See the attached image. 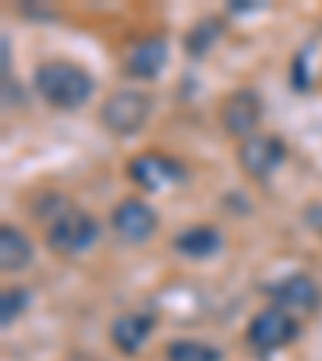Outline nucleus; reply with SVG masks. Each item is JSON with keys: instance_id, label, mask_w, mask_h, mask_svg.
<instances>
[{"instance_id": "nucleus-1", "label": "nucleus", "mask_w": 322, "mask_h": 361, "mask_svg": "<svg viewBox=\"0 0 322 361\" xmlns=\"http://www.w3.org/2000/svg\"><path fill=\"white\" fill-rule=\"evenodd\" d=\"M32 219L42 226L45 245L58 258H75L84 255L100 242V223L81 210L78 203H71L58 190H45L39 200L32 203Z\"/></svg>"}, {"instance_id": "nucleus-2", "label": "nucleus", "mask_w": 322, "mask_h": 361, "mask_svg": "<svg viewBox=\"0 0 322 361\" xmlns=\"http://www.w3.org/2000/svg\"><path fill=\"white\" fill-rule=\"evenodd\" d=\"M32 87H36L39 100L61 113H75L94 97L97 90V78L90 75L84 65L68 59H49L39 61L32 71Z\"/></svg>"}, {"instance_id": "nucleus-3", "label": "nucleus", "mask_w": 322, "mask_h": 361, "mask_svg": "<svg viewBox=\"0 0 322 361\" xmlns=\"http://www.w3.org/2000/svg\"><path fill=\"white\" fill-rule=\"evenodd\" d=\"M151 110H155V100H151L149 90L142 87H120L106 94V100L100 104V126L110 135H139L145 129V123L151 120Z\"/></svg>"}, {"instance_id": "nucleus-4", "label": "nucleus", "mask_w": 322, "mask_h": 361, "mask_svg": "<svg viewBox=\"0 0 322 361\" xmlns=\"http://www.w3.org/2000/svg\"><path fill=\"white\" fill-rule=\"evenodd\" d=\"M126 174L135 188H142L145 194H158V190H168V188H180L190 178V168L178 155L149 149V152H139L135 158H129Z\"/></svg>"}, {"instance_id": "nucleus-5", "label": "nucleus", "mask_w": 322, "mask_h": 361, "mask_svg": "<svg viewBox=\"0 0 322 361\" xmlns=\"http://www.w3.org/2000/svg\"><path fill=\"white\" fill-rule=\"evenodd\" d=\"M300 332H303V326L293 313H287L280 307H261L252 316V323H248L245 342L258 355H274L280 348L293 345L300 338Z\"/></svg>"}, {"instance_id": "nucleus-6", "label": "nucleus", "mask_w": 322, "mask_h": 361, "mask_svg": "<svg viewBox=\"0 0 322 361\" xmlns=\"http://www.w3.org/2000/svg\"><path fill=\"white\" fill-rule=\"evenodd\" d=\"M264 116V100L255 87H235L229 90L219 104V123H223L225 135H233L239 142L258 135Z\"/></svg>"}, {"instance_id": "nucleus-7", "label": "nucleus", "mask_w": 322, "mask_h": 361, "mask_svg": "<svg viewBox=\"0 0 322 361\" xmlns=\"http://www.w3.org/2000/svg\"><path fill=\"white\" fill-rule=\"evenodd\" d=\"M264 297L271 300V307H280L287 313L300 316V313H316L322 307V287L316 284L313 274L306 271H293V274H284V278L271 281V284L261 287Z\"/></svg>"}, {"instance_id": "nucleus-8", "label": "nucleus", "mask_w": 322, "mask_h": 361, "mask_svg": "<svg viewBox=\"0 0 322 361\" xmlns=\"http://www.w3.org/2000/svg\"><path fill=\"white\" fill-rule=\"evenodd\" d=\"M287 142L280 139L278 133H258L252 135V139H245V142H239V152H235V158H239V168L245 178L252 180H268L278 174V168L287 161Z\"/></svg>"}, {"instance_id": "nucleus-9", "label": "nucleus", "mask_w": 322, "mask_h": 361, "mask_svg": "<svg viewBox=\"0 0 322 361\" xmlns=\"http://www.w3.org/2000/svg\"><path fill=\"white\" fill-rule=\"evenodd\" d=\"M110 226L126 245H145L158 233V213L142 197H123L110 210Z\"/></svg>"}, {"instance_id": "nucleus-10", "label": "nucleus", "mask_w": 322, "mask_h": 361, "mask_svg": "<svg viewBox=\"0 0 322 361\" xmlns=\"http://www.w3.org/2000/svg\"><path fill=\"white\" fill-rule=\"evenodd\" d=\"M158 326V316L151 310H129L120 313L110 323V345L120 355H139L145 348V342L151 338Z\"/></svg>"}, {"instance_id": "nucleus-11", "label": "nucleus", "mask_w": 322, "mask_h": 361, "mask_svg": "<svg viewBox=\"0 0 322 361\" xmlns=\"http://www.w3.org/2000/svg\"><path fill=\"white\" fill-rule=\"evenodd\" d=\"M126 75L135 81H155L168 68V39L165 36H142L129 45L126 59H123Z\"/></svg>"}, {"instance_id": "nucleus-12", "label": "nucleus", "mask_w": 322, "mask_h": 361, "mask_svg": "<svg viewBox=\"0 0 322 361\" xmlns=\"http://www.w3.org/2000/svg\"><path fill=\"white\" fill-rule=\"evenodd\" d=\"M171 245L178 255L194 258V262H206V258L223 252L225 239H223V229H216V226H210V223H197V226L180 229Z\"/></svg>"}, {"instance_id": "nucleus-13", "label": "nucleus", "mask_w": 322, "mask_h": 361, "mask_svg": "<svg viewBox=\"0 0 322 361\" xmlns=\"http://www.w3.org/2000/svg\"><path fill=\"white\" fill-rule=\"evenodd\" d=\"M32 258H36V248H32L30 235L10 223L0 226V271L4 274H20L32 264Z\"/></svg>"}, {"instance_id": "nucleus-14", "label": "nucleus", "mask_w": 322, "mask_h": 361, "mask_svg": "<svg viewBox=\"0 0 322 361\" xmlns=\"http://www.w3.org/2000/svg\"><path fill=\"white\" fill-rule=\"evenodd\" d=\"M223 36H225V20H219V16H203L200 23L190 26L187 36H184V52H187V59L200 61L210 55V49Z\"/></svg>"}, {"instance_id": "nucleus-15", "label": "nucleus", "mask_w": 322, "mask_h": 361, "mask_svg": "<svg viewBox=\"0 0 322 361\" xmlns=\"http://www.w3.org/2000/svg\"><path fill=\"white\" fill-rule=\"evenodd\" d=\"M165 361H223V352L203 338H174L165 348Z\"/></svg>"}, {"instance_id": "nucleus-16", "label": "nucleus", "mask_w": 322, "mask_h": 361, "mask_svg": "<svg viewBox=\"0 0 322 361\" xmlns=\"http://www.w3.org/2000/svg\"><path fill=\"white\" fill-rule=\"evenodd\" d=\"M30 303H32V290H30V287H23V284L7 287V290L0 293V326H4V329H10V326H13L16 319L30 310Z\"/></svg>"}, {"instance_id": "nucleus-17", "label": "nucleus", "mask_w": 322, "mask_h": 361, "mask_svg": "<svg viewBox=\"0 0 322 361\" xmlns=\"http://www.w3.org/2000/svg\"><path fill=\"white\" fill-rule=\"evenodd\" d=\"M309 49H300V52L293 55V65H290V87L300 90V94H306V90H313V71H309Z\"/></svg>"}, {"instance_id": "nucleus-18", "label": "nucleus", "mask_w": 322, "mask_h": 361, "mask_svg": "<svg viewBox=\"0 0 322 361\" xmlns=\"http://www.w3.org/2000/svg\"><path fill=\"white\" fill-rule=\"evenodd\" d=\"M252 10H261V4H242V0L229 4V13H252Z\"/></svg>"}]
</instances>
